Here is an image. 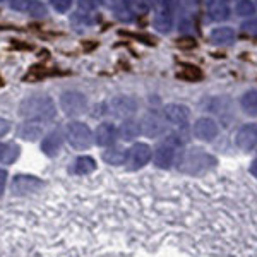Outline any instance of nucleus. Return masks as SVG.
<instances>
[{"mask_svg":"<svg viewBox=\"0 0 257 257\" xmlns=\"http://www.w3.org/2000/svg\"><path fill=\"white\" fill-rule=\"evenodd\" d=\"M96 170V161L91 156H79L74 163V172L77 175H89L91 172Z\"/></svg>","mask_w":257,"mask_h":257,"instance_id":"412c9836","label":"nucleus"},{"mask_svg":"<svg viewBox=\"0 0 257 257\" xmlns=\"http://www.w3.org/2000/svg\"><path fill=\"white\" fill-rule=\"evenodd\" d=\"M250 173L254 177H257V156H255V160L252 161V165H250Z\"/></svg>","mask_w":257,"mask_h":257,"instance_id":"2f4dec72","label":"nucleus"},{"mask_svg":"<svg viewBox=\"0 0 257 257\" xmlns=\"http://www.w3.org/2000/svg\"><path fill=\"white\" fill-rule=\"evenodd\" d=\"M72 2H74V0H50L52 7L57 12H60V14H64V12H69L70 7H72Z\"/></svg>","mask_w":257,"mask_h":257,"instance_id":"bb28decb","label":"nucleus"},{"mask_svg":"<svg viewBox=\"0 0 257 257\" xmlns=\"http://www.w3.org/2000/svg\"><path fill=\"white\" fill-rule=\"evenodd\" d=\"M0 2H2V0H0Z\"/></svg>","mask_w":257,"mask_h":257,"instance_id":"72a5a7b5","label":"nucleus"},{"mask_svg":"<svg viewBox=\"0 0 257 257\" xmlns=\"http://www.w3.org/2000/svg\"><path fill=\"white\" fill-rule=\"evenodd\" d=\"M194 136L201 141H213L218 136V123L209 117H201L194 123Z\"/></svg>","mask_w":257,"mask_h":257,"instance_id":"f8f14e48","label":"nucleus"},{"mask_svg":"<svg viewBox=\"0 0 257 257\" xmlns=\"http://www.w3.org/2000/svg\"><path fill=\"white\" fill-rule=\"evenodd\" d=\"M24 12L31 14L33 18H45V16L48 14V9L43 2H40V0H28Z\"/></svg>","mask_w":257,"mask_h":257,"instance_id":"5701e85b","label":"nucleus"},{"mask_svg":"<svg viewBox=\"0 0 257 257\" xmlns=\"http://www.w3.org/2000/svg\"><path fill=\"white\" fill-rule=\"evenodd\" d=\"M41 125L38 122H28V123H23L19 128V136L26 141H36L41 136Z\"/></svg>","mask_w":257,"mask_h":257,"instance_id":"4be33fe9","label":"nucleus"},{"mask_svg":"<svg viewBox=\"0 0 257 257\" xmlns=\"http://www.w3.org/2000/svg\"><path fill=\"white\" fill-rule=\"evenodd\" d=\"M149 160H151V148H149L146 143H138L127 151L125 163L132 170H138V168L146 167L149 163Z\"/></svg>","mask_w":257,"mask_h":257,"instance_id":"0eeeda50","label":"nucleus"},{"mask_svg":"<svg viewBox=\"0 0 257 257\" xmlns=\"http://www.w3.org/2000/svg\"><path fill=\"white\" fill-rule=\"evenodd\" d=\"M60 108L69 117H77L88 110V96L76 89L64 91L60 94Z\"/></svg>","mask_w":257,"mask_h":257,"instance_id":"7ed1b4c3","label":"nucleus"},{"mask_svg":"<svg viewBox=\"0 0 257 257\" xmlns=\"http://www.w3.org/2000/svg\"><path fill=\"white\" fill-rule=\"evenodd\" d=\"M77 6L82 12H93L101 6V0H77Z\"/></svg>","mask_w":257,"mask_h":257,"instance_id":"a878e982","label":"nucleus"},{"mask_svg":"<svg viewBox=\"0 0 257 257\" xmlns=\"http://www.w3.org/2000/svg\"><path fill=\"white\" fill-rule=\"evenodd\" d=\"M103 160L106 163L113 165V167H120V165H123L127 161V149L108 146V149L103 153Z\"/></svg>","mask_w":257,"mask_h":257,"instance_id":"a211bd4d","label":"nucleus"},{"mask_svg":"<svg viewBox=\"0 0 257 257\" xmlns=\"http://www.w3.org/2000/svg\"><path fill=\"white\" fill-rule=\"evenodd\" d=\"M118 138V128L110 122H103L93 132V143H96L101 148L113 146V143Z\"/></svg>","mask_w":257,"mask_h":257,"instance_id":"9d476101","label":"nucleus"},{"mask_svg":"<svg viewBox=\"0 0 257 257\" xmlns=\"http://www.w3.org/2000/svg\"><path fill=\"white\" fill-rule=\"evenodd\" d=\"M26 2H28V0H11V7L14 11L24 12V9H26Z\"/></svg>","mask_w":257,"mask_h":257,"instance_id":"c756f323","label":"nucleus"},{"mask_svg":"<svg viewBox=\"0 0 257 257\" xmlns=\"http://www.w3.org/2000/svg\"><path fill=\"white\" fill-rule=\"evenodd\" d=\"M21 149L14 143H2L0 146V165H11L18 160Z\"/></svg>","mask_w":257,"mask_h":257,"instance_id":"f3484780","label":"nucleus"},{"mask_svg":"<svg viewBox=\"0 0 257 257\" xmlns=\"http://www.w3.org/2000/svg\"><path fill=\"white\" fill-rule=\"evenodd\" d=\"M240 106L247 115L255 117L257 115V89H248L240 98Z\"/></svg>","mask_w":257,"mask_h":257,"instance_id":"6ab92c4d","label":"nucleus"},{"mask_svg":"<svg viewBox=\"0 0 257 257\" xmlns=\"http://www.w3.org/2000/svg\"><path fill=\"white\" fill-rule=\"evenodd\" d=\"M139 134H143V132H141V123L136 122V120L125 118L118 128V138L122 141H125V143H131V141L138 139Z\"/></svg>","mask_w":257,"mask_h":257,"instance_id":"2eb2a0df","label":"nucleus"},{"mask_svg":"<svg viewBox=\"0 0 257 257\" xmlns=\"http://www.w3.org/2000/svg\"><path fill=\"white\" fill-rule=\"evenodd\" d=\"M19 115L28 122H48L55 118L57 106L55 101L47 94H35L19 103Z\"/></svg>","mask_w":257,"mask_h":257,"instance_id":"f257e3e1","label":"nucleus"},{"mask_svg":"<svg viewBox=\"0 0 257 257\" xmlns=\"http://www.w3.org/2000/svg\"><path fill=\"white\" fill-rule=\"evenodd\" d=\"M235 40V31L230 26H219L211 31V41L214 45H230Z\"/></svg>","mask_w":257,"mask_h":257,"instance_id":"dca6fc26","label":"nucleus"},{"mask_svg":"<svg viewBox=\"0 0 257 257\" xmlns=\"http://www.w3.org/2000/svg\"><path fill=\"white\" fill-rule=\"evenodd\" d=\"M65 138L74 149L82 151V149H88L93 144V131L89 128L88 123L74 120V122H69L67 127H65Z\"/></svg>","mask_w":257,"mask_h":257,"instance_id":"f03ea898","label":"nucleus"},{"mask_svg":"<svg viewBox=\"0 0 257 257\" xmlns=\"http://www.w3.org/2000/svg\"><path fill=\"white\" fill-rule=\"evenodd\" d=\"M242 30L245 33H254V35H257V18L245 21V23L242 24Z\"/></svg>","mask_w":257,"mask_h":257,"instance_id":"cd10ccee","label":"nucleus"},{"mask_svg":"<svg viewBox=\"0 0 257 257\" xmlns=\"http://www.w3.org/2000/svg\"><path fill=\"white\" fill-rule=\"evenodd\" d=\"M223 2H230V0H223Z\"/></svg>","mask_w":257,"mask_h":257,"instance_id":"473e14b6","label":"nucleus"},{"mask_svg":"<svg viewBox=\"0 0 257 257\" xmlns=\"http://www.w3.org/2000/svg\"><path fill=\"white\" fill-rule=\"evenodd\" d=\"M141 132L148 138H160L167 132V120L156 111H149L141 120Z\"/></svg>","mask_w":257,"mask_h":257,"instance_id":"39448f33","label":"nucleus"},{"mask_svg":"<svg viewBox=\"0 0 257 257\" xmlns=\"http://www.w3.org/2000/svg\"><path fill=\"white\" fill-rule=\"evenodd\" d=\"M235 12H237L240 18H252L255 14V6L252 0H238Z\"/></svg>","mask_w":257,"mask_h":257,"instance_id":"b1692460","label":"nucleus"},{"mask_svg":"<svg viewBox=\"0 0 257 257\" xmlns=\"http://www.w3.org/2000/svg\"><path fill=\"white\" fill-rule=\"evenodd\" d=\"M43 187V182L33 175H16L12 180V192L16 196H26V194L38 192Z\"/></svg>","mask_w":257,"mask_h":257,"instance_id":"1a4fd4ad","label":"nucleus"},{"mask_svg":"<svg viewBox=\"0 0 257 257\" xmlns=\"http://www.w3.org/2000/svg\"><path fill=\"white\" fill-rule=\"evenodd\" d=\"M62 143H64V138H62L60 131H53L48 136H45L43 141H41V151L47 156H55L60 151Z\"/></svg>","mask_w":257,"mask_h":257,"instance_id":"4468645a","label":"nucleus"},{"mask_svg":"<svg viewBox=\"0 0 257 257\" xmlns=\"http://www.w3.org/2000/svg\"><path fill=\"white\" fill-rule=\"evenodd\" d=\"M175 146L170 143L160 144L155 151V165L158 168H170L175 161Z\"/></svg>","mask_w":257,"mask_h":257,"instance_id":"ddd939ff","label":"nucleus"},{"mask_svg":"<svg viewBox=\"0 0 257 257\" xmlns=\"http://www.w3.org/2000/svg\"><path fill=\"white\" fill-rule=\"evenodd\" d=\"M6 184H7V172L4 168H0V197H2L4 190H6Z\"/></svg>","mask_w":257,"mask_h":257,"instance_id":"7c9ffc66","label":"nucleus"},{"mask_svg":"<svg viewBox=\"0 0 257 257\" xmlns=\"http://www.w3.org/2000/svg\"><path fill=\"white\" fill-rule=\"evenodd\" d=\"M11 127H12L11 120H7V118L0 117V138H4V136H6L7 132L11 131Z\"/></svg>","mask_w":257,"mask_h":257,"instance_id":"c85d7f7f","label":"nucleus"},{"mask_svg":"<svg viewBox=\"0 0 257 257\" xmlns=\"http://www.w3.org/2000/svg\"><path fill=\"white\" fill-rule=\"evenodd\" d=\"M209 14L214 21H226L230 18V7L223 0H211L209 2Z\"/></svg>","mask_w":257,"mask_h":257,"instance_id":"aec40b11","label":"nucleus"},{"mask_svg":"<svg viewBox=\"0 0 257 257\" xmlns=\"http://www.w3.org/2000/svg\"><path fill=\"white\" fill-rule=\"evenodd\" d=\"M235 144L243 151L254 149L257 146V123H245L240 127L235 136Z\"/></svg>","mask_w":257,"mask_h":257,"instance_id":"9b49d317","label":"nucleus"},{"mask_svg":"<svg viewBox=\"0 0 257 257\" xmlns=\"http://www.w3.org/2000/svg\"><path fill=\"white\" fill-rule=\"evenodd\" d=\"M106 108H108L110 115L125 120V118H131L132 115L138 111L139 103H138V99L132 96H115L106 103Z\"/></svg>","mask_w":257,"mask_h":257,"instance_id":"20e7f679","label":"nucleus"},{"mask_svg":"<svg viewBox=\"0 0 257 257\" xmlns=\"http://www.w3.org/2000/svg\"><path fill=\"white\" fill-rule=\"evenodd\" d=\"M163 117L173 125L184 127L190 118V110L189 106L182 105V103H168L163 106Z\"/></svg>","mask_w":257,"mask_h":257,"instance_id":"6e6552de","label":"nucleus"},{"mask_svg":"<svg viewBox=\"0 0 257 257\" xmlns=\"http://www.w3.org/2000/svg\"><path fill=\"white\" fill-rule=\"evenodd\" d=\"M155 26L158 28L160 31L163 33H168L172 30V18H170V14H165V12H161L155 18Z\"/></svg>","mask_w":257,"mask_h":257,"instance_id":"393cba45","label":"nucleus"},{"mask_svg":"<svg viewBox=\"0 0 257 257\" xmlns=\"http://www.w3.org/2000/svg\"><path fill=\"white\" fill-rule=\"evenodd\" d=\"M208 165H214V160L211 158L209 155H204V153H201V151L185 153L180 161V168L189 173H196L199 168L204 170Z\"/></svg>","mask_w":257,"mask_h":257,"instance_id":"423d86ee","label":"nucleus"}]
</instances>
